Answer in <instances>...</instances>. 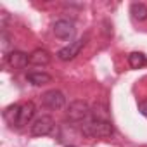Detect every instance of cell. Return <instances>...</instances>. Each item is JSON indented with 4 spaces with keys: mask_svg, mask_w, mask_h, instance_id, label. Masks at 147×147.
<instances>
[{
    "mask_svg": "<svg viewBox=\"0 0 147 147\" xmlns=\"http://www.w3.org/2000/svg\"><path fill=\"white\" fill-rule=\"evenodd\" d=\"M82 133L90 138H104V137H113L114 135V126L109 119H99V118H90L87 123L82 125Z\"/></svg>",
    "mask_w": 147,
    "mask_h": 147,
    "instance_id": "6da1fadb",
    "label": "cell"
},
{
    "mask_svg": "<svg viewBox=\"0 0 147 147\" xmlns=\"http://www.w3.org/2000/svg\"><path fill=\"white\" fill-rule=\"evenodd\" d=\"M92 118V109L85 100H73L66 109V121L71 125H83Z\"/></svg>",
    "mask_w": 147,
    "mask_h": 147,
    "instance_id": "7a4b0ae2",
    "label": "cell"
},
{
    "mask_svg": "<svg viewBox=\"0 0 147 147\" xmlns=\"http://www.w3.org/2000/svg\"><path fill=\"white\" fill-rule=\"evenodd\" d=\"M52 128H54V119H52V116L43 114V116H38V118L31 123L30 133H31L33 137H45V135H49V133L52 131Z\"/></svg>",
    "mask_w": 147,
    "mask_h": 147,
    "instance_id": "3957f363",
    "label": "cell"
},
{
    "mask_svg": "<svg viewBox=\"0 0 147 147\" xmlns=\"http://www.w3.org/2000/svg\"><path fill=\"white\" fill-rule=\"evenodd\" d=\"M87 42H88V36H83V38H78L75 42H71L69 45H66L64 49H61L57 52V57L61 61H71V59H75L82 52V49L87 45Z\"/></svg>",
    "mask_w": 147,
    "mask_h": 147,
    "instance_id": "277c9868",
    "label": "cell"
},
{
    "mask_svg": "<svg viewBox=\"0 0 147 147\" xmlns=\"http://www.w3.org/2000/svg\"><path fill=\"white\" fill-rule=\"evenodd\" d=\"M42 104L43 107L47 109H52V111H59L64 107L66 104V97L61 90H49L42 95Z\"/></svg>",
    "mask_w": 147,
    "mask_h": 147,
    "instance_id": "5b68a950",
    "label": "cell"
},
{
    "mask_svg": "<svg viewBox=\"0 0 147 147\" xmlns=\"http://www.w3.org/2000/svg\"><path fill=\"white\" fill-rule=\"evenodd\" d=\"M52 30H54V35L57 38H61V40H71L73 36H75V31H76L75 24H73L71 21H67V19L55 21Z\"/></svg>",
    "mask_w": 147,
    "mask_h": 147,
    "instance_id": "8992f818",
    "label": "cell"
},
{
    "mask_svg": "<svg viewBox=\"0 0 147 147\" xmlns=\"http://www.w3.org/2000/svg\"><path fill=\"white\" fill-rule=\"evenodd\" d=\"M7 64L14 69H23L24 66L30 64V55L21 52V50H12L9 55H7Z\"/></svg>",
    "mask_w": 147,
    "mask_h": 147,
    "instance_id": "52a82bcc",
    "label": "cell"
},
{
    "mask_svg": "<svg viewBox=\"0 0 147 147\" xmlns=\"http://www.w3.org/2000/svg\"><path fill=\"white\" fill-rule=\"evenodd\" d=\"M52 55L45 50V49H36L30 54V64L31 66H47L50 64Z\"/></svg>",
    "mask_w": 147,
    "mask_h": 147,
    "instance_id": "ba28073f",
    "label": "cell"
},
{
    "mask_svg": "<svg viewBox=\"0 0 147 147\" xmlns=\"http://www.w3.org/2000/svg\"><path fill=\"white\" fill-rule=\"evenodd\" d=\"M26 80L35 85V87H42V85H47L52 82V76L49 75V73L45 71H30L28 75H26Z\"/></svg>",
    "mask_w": 147,
    "mask_h": 147,
    "instance_id": "9c48e42d",
    "label": "cell"
},
{
    "mask_svg": "<svg viewBox=\"0 0 147 147\" xmlns=\"http://www.w3.org/2000/svg\"><path fill=\"white\" fill-rule=\"evenodd\" d=\"M35 116V104L33 102H26L21 104V111H19V119H18V126H26Z\"/></svg>",
    "mask_w": 147,
    "mask_h": 147,
    "instance_id": "30bf717a",
    "label": "cell"
},
{
    "mask_svg": "<svg viewBox=\"0 0 147 147\" xmlns=\"http://www.w3.org/2000/svg\"><path fill=\"white\" fill-rule=\"evenodd\" d=\"M19 111H21V104H12L4 111V118L9 125L18 126V119H19Z\"/></svg>",
    "mask_w": 147,
    "mask_h": 147,
    "instance_id": "8fae6325",
    "label": "cell"
},
{
    "mask_svg": "<svg viewBox=\"0 0 147 147\" xmlns=\"http://www.w3.org/2000/svg\"><path fill=\"white\" fill-rule=\"evenodd\" d=\"M130 14L135 21H145L147 19V5L142 2H133L130 5Z\"/></svg>",
    "mask_w": 147,
    "mask_h": 147,
    "instance_id": "7c38bea8",
    "label": "cell"
},
{
    "mask_svg": "<svg viewBox=\"0 0 147 147\" xmlns=\"http://www.w3.org/2000/svg\"><path fill=\"white\" fill-rule=\"evenodd\" d=\"M128 64L131 69H142L147 66V57L142 52H131L128 55Z\"/></svg>",
    "mask_w": 147,
    "mask_h": 147,
    "instance_id": "4fadbf2b",
    "label": "cell"
},
{
    "mask_svg": "<svg viewBox=\"0 0 147 147\" xmlns=\"http://www.w3.org/2000/svg\"><path fill=\"white\" fill-rule=\"evenodd\" d=\"M138 111H140V114H144V116L147 118V99L138 102Z\"/></svg>",
    "mask_w": 147,
    "mask_h": 147,
    "instance_id": "5bb4252c",
    "label": "cell"
},
{
    "mask_svg": "<svg viewBox=\"0 0 147 147\" xmlns=\"http://www.w3.org/2000/svg\"><path fill=\"white\" fill-rule=\"evenodd\" d=\"M67 147H76V145H67Z\"/></svg>",
    "mask_w": 147,
    "mask_h": 147,
    "instance_id": "9a60e30c",
    "label": "cell"
}]
</instances>
